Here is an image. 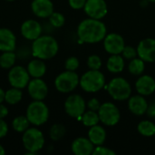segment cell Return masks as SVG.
<instances>
[{
	"mask_svg": "<svg viewBox=\"0 0 155 155\" xmlns=\"http://www.w3.org/2000/svg\"><path fill=\"white\" fill-rule=\"evenodd\" d=\"M76 34L80 43L96 44L104 39L107 28L102 20L88 17L79 23Z\"/></svg>",
	"mask_w": 155,
	"mask_h": 155,
	"instance_id": "6da1fadb",
	"label": "cell"
},
{
	"mask_svg": "<svg viewBox=\"0 0 155 155\" xmlns=\"http://www.w3.org/2000/svg\"><path fill=\"white\" fill-rule=\"evenodd\" d=\"M32 56L42 60H50L54 58L59 51L57 40L50 35H41L32 42Z\"/></svg>",
	"mask_w": 155,
	"mask_h": 155,
	"instance_id": "7a4b0ae2",
	"label": "cell"
},
{
	"mask_svg": "<svg viewBox=\"0 0 155 155\" xmlns=\"http://www.w3.org/2000/svg\"><path fill=\"white\" fill-rule=\"evenodd\" d=\"M22 143L26 150V154H36L45 146V135L37 126H30L22 134Z\"/></svg>",
	"mask_w": 155,
	"mask_h": 155,
	"instance_id": "3957f363",
	"label": "cell"
},
{
	"mask_svg": "<svg viewBox=\"0 0 155 155\" xmlns=\"http://www.w3.org/2000/svg\"><path fill=\"white\" fill-rule=\"evenodd\" d=\"M50 115L48 106L44 101L33 100L26 107L25 116L30 122L31 125L41 126L47 123Z\"/></svg>",
	"mask_w": 155,
	"mask_h": 155,
	"instance_id": "277c9868",
	"label": "cell"
},
{
	"mask_svg": "<svg viewBox=\"0 0 155 155\" xmlns=\"http://www.w3.org/2000/svg\"><path fill=\"white\" fill-rule=\"evenodd\" d=\"M79 85L86 93H97L104 87L105 77L100 70L89 69L80 77Z\"/></svg>",
	"mask_w": 155,
	"mask_h": 155,
	"instance_id": "5b68a950",
	"label": "cell"
},
{
	"mask_svg": "<svg viewBox=\"0 0 155 155\" xmlns=\"http://www.w3.org/2000/svg\"><path fill=\"white\" fill-rule=\"evenodd\" d=\"M107 92L115 101H126L132 95V85L124 77H114L108 83Z\"/></svg>",
	"mask_w": 155,
	"mask_h": 155,
	"instance_id": "8992f818",
	"label": "cell"
},
{
	"mask_svg": "<svg viewBox=\"0 0 155 155\" xmlns=\"http://www.w3.org/2000/svg\"><path fill=\"white\" fill-rule=\"evenodd\" d=\"M80 77L74 71L65 70L60 73L54 79L55 89L62 94H70L79 85Z\"/></svg>",
	"mask_w": 155,
	"mask_h": 155,
	"instance_id": "52a82bcc",
	"label": "cell"
},
{
	"mask_svg": "<svg viewBox=\"0 0 155 155\" xmlns=\"http://www.w3.org/2000/svg\"><path fill=\"white\" fill-rule=\"evenodd\" d=\"M100 122L105 126H114L121 119V112L116 104L112 102H105L101 104L98 110Z\"/></svg>",
	"mask_w": 155,
	"mask_h": 155,
	"instance_id": "ba28073f",
	"label": "cell"
},
{
	"mask_svg": "<svg viewBox=\"0 0 155 155\" xmlns=\"http://www.w3.org/2000/svg\"><path fill=\"white\" fill-rule=\"evenodd\" d=\"M65 114L75 119H80L83 114L86 111V102L82 95L73 94L69 95L64 104Z\"/></svg>",
	"mask_w": 155,
	"mask_h": 155,
	"instance_id": "9c48e42d",
	"label": "cell"
},
{
	"mask_svg": "<svg viewBox=\"0 0 155 155\" xmlns=\"http://www.w3.org/2000/svg\"><path fill=\"white\" fill-rule=\"evenodd\" d=\"M7 80L12 87L23 90L26 88L29 81L31 80V76L25 67L22 65H14L8 70Z\"/></svg>",
	"mask_w": 155,
	"mask_h": 155,
	"instance_id": "30bf717a",
	"label": "cell"
},
{
	"mask_svg": "<svg viewBox=\"0 0 155 155\" xmlns=\"http://www.w3.org/2000/svg\"><path fill=\"white\" fill-rule=\"evenodd\" d=\"M27 93L32 100L44 101L48 94V86L42 78H32L27 86Z\"/></svg>",
	"mask_w": 155,
	"mask_h": 155,
	"instance_id": "8fae6325",
	"label": "cell"
},
{
	"mask_svg": "<svg viewBox=\"0 0 155 155\" xmlns=\"http://www.w3.org/2000/svg\"><path fill=\"white\" fill-rule=\"evenodd\" d=\"M84 10L88 17L102 20L108 13V6L105 0H86Z\"/></svg>",
	"mask_w": 155,
	"mask_h": 155,
	"instance_id": "7c38bea8",
	"label": "cell"
},
{
	"mask_svg": "<svg viewBox=\"0 0 155 155\" xmlns=\"http://www.w3.org/2000/svg\"><path fill=\"white\" fill-rule=\"evenodd\" d=\"M103 42L104 48L109 54H121L126 45L124 37L117 33L107 34Z\"/></svg>",
	"mask_w": 155,
	"mask_h": 155,
	"instance_id": "4fadbf2b",
	"label": "cell"
},
{
	"mask_svg": "<svg viewBox=\"0 0 155 155\" xmlns=\"http://www.w3.org/2000/svg\"><path fill=\"white\" fill-rule=\"evenodd\" d=\"M20 32L25 39L33 42L42 35L43 26L35 19H27L22 23Z\"/></svg>",
	"mask_w": 155,
	"mask_h": 155,
	"instance_id": "5bb4252c",
	"label": "cell"
},
{
	"mask_svg": "<svg viewBox=\"0 0 155 155\" xmlns=\"http://www.w3.org/2000/svg\"><path fill=\"white\" fill-rule=\"evenodd\" d=\"M138 57L143 59L145 63H155V39L144 38L137 45Z\"/></svg>",
	"mask_w": 155,
	"mask_h": 155,
	"instance_id": "9a60e30c",
	"label": "cell"
},
{
	"mask_svg": "<svg viewBox=\"0 0 155 155\" xmlns=\"http://www.w3.org/2000/svg\"><path fill=\"white\" fill-rule=\"evenodd\" d=\"M31 10L36 17L45 19L54 11V6L52 0H33Z\"/></svg>",
	"mask_w": 155,
	"mask_h": 155,
	"instance_id": "2e32d148",
	"label": "cell"
},
{
	"mask_svg": "<svg viewBox=\"0 0 155 155\" xmlns=\"http://www.w3.org/2000/svg\"><path fill=\"white\" fill-rule=\"evenodd\" d=\"M148 105L149 104L145 96L139 94L131 95L128 99V109L133 114L136 116H142L145 114L148 109Z\"/></svg>",
	"mask_w": 155,
	"mask_h": 155,
	"instance_id": "e0dca14e",
	"label": "cell"
},
{
	"mask_svg": "<svg viewBox=\"0 0 155 155\" xmlns=\"http://www.w3.org/2000/svg\"><path fill=\"white\" fill-rule=\"evenodd\" d=\"M137 93L143 96H149L155 92V79L149 74H141L135 82Z\"/></svg>",
	"mask_w": 155,
	"mask_h": 155,
	"instance_id": "ac0fdd59",
	"label": "cell"
},
{
	"mask_svg": "<svg viewBox=\"0 0 155 155\" xmlns=\"http://www.w3.org/2000/svg\"><path fill=\"white\" fill-rule=\"evenodd\" d=\"M94 147L88 137H78L73 141L71 151L75 155H90L93 154Z\"/></svg>",
	"mask_w": 155,
	"mask_h": 155,
	"instance_id": "d6986e66",
	"label": "cell"
},
{
	"mask_svg": "<svg viewBox=\"0 0 155 155\" xmlns=\"http://www.w3.org/2000/svg\"><path fill=\"white\" fill-rule=\"evenodd\" d=\"M16 49V36L9 28H0V52L15 51Z\"/></svg>",
	"mask_w": 155,
	"mask_h": 155,
	"instance_id": "ffe728a7",
	"label": "cell"
},
{
	"mask_svg": "<svg viewBox=\"0 0 155 155\" xmlns=\"http://www.w3.org/2000/svg\"><path fill=\"white\" fill-rule=\"evenodd\" d=\"M26 69L31 78H42L46 73V64L45 60L34 57L27 64Z\"/></svg>",
	"mask_w": 155,
	"mask_h": 155,
	"instance_id": "44dd1931",
	"label": "cell"
},
{
	"mask_svg": "<svg viewBox=\"0 0 155 155\" xmlns=\"http://www.w3.org/2000/svg\"><path fill=\"white\" fill-rule=\"evenodd\" d=\"M106 131L102 125L96 124L89 128L87 137L94 143V146L103 145L106 140Z\"/></svg>",
	"mask_w": 155,
	"mask_h": 155,
	"instance_id": "7402d4cb",
	"label": "cell"
},
{
	"mask_svg": "<svg viewBox=\"0 0 155 155\" xmlns=\"http://www.w3.org/2000/svg\"><path fill=\"white\" fill-rule=\"evenodd\" d=\"M125 61L122 54H110L106 62V68L112 74H119L124 71Z\"/></svg>",
	"mask_w": 155,
	"mask_h": 155,
	"instance_id": "603a6c76",
	"label": "cell"
},
{
	"mask_svg": "<svg viewBox=\"0 0 155 155\" xmlns=\"http://www.w3.org/2000/svg\"><path fill=\"white\" fill-rule=\"evenodd\" d=\"M17 59L16 53L15 51L1 52L0 54V67L5 70H9L15 65Z\"/></svg>",
	"mask_w": 155,
	"mask_h": 155,
	"instance_id": "cb8c5ba5",
	"label": "cell"
},
{
	"mask_svg": "<svg viewBox=\"0 0 155 155\" xmlns=\"http://www.w3.org/2000/svg\"><path fill=\"white\" fill-rule=\"evenodd\" d=\"M23 99L22 89L12 87L5 91V102L9 105H15L21 102Z\"/></svg>",
	"mask_w": 155,
	"mask_h": 155,
	"instance_id": "d4e9b609",
	"label": "cell"
},
{
	"mask_svg": "<svg viewBox=\"0 0 155 155\" xmlns=\"http://www.w3.org/2000/svg\"><path fill=\"white\" fill-rule=\"evenodd\" d=\"M145 70V62L140 57H135L130 60L128 64V71L131 74L135 76H140L143 74Z\"/></svg>",
	"mask_w": 155,
	"mask_h": 155,
	"instance_id": "484cf974",
	"label": "cell"
},
{
	"mask_svg": "<svg viewBox=\"0 0 155 155\" xmlns=\"http://www.w3.org/2000/svg\"><path fill=\"white\" fill-rule=\"evenodd\" d=\"M138 133L144 137H153L155 135V124L151 120L141 121L137 125Z\"/></svg>",
	"mask_w": 155,
	"mask_h": 155,
	"instance_id": "4316f807",
	"label": "cell"
},
{
	"mask_svg": "<svg viewBox=\"0 0 155 155\" xmlns=\"http://www.w3.org/2000/svg\"><path fill=\"white\" fill-rule=\"evenodd\" d=\"M30 125L31 124L25 115H18L15 117L11 124L13 130L18 134H23L24 132H25L30 127Z\"/></svg>",
	"mask_w": 155,
	"mask_h": 155,
	"instance_id": "83f0119b",
	"label": "cell"
},
{
	"mask_svg": "<svg viewBox=\"0 0 155 155\" xmlns=\"http://www.w3.org/2000/svg\"><path fill=\"white\" fill-rule=\"evenodd\" d=\"M82 124L85 126V127H92L94 125H96L99 124L100 122V118H99V114L98 112L95 111H92V110H88L85 111L83 115L80 118Z\"/></svg>",
	"mask_w": 155,
	"mask_h": 155,
	"instance_id": "f1b7e54d",
	"label": "cell"
},
{
	"mask_svg": "<svg viewBox=\"0 0 155 155\" xmlns=\"http://www.w3.org/2000/svg\"><path fill=\"white\" fill-rule=\"evenodd\" d=\"M66 134V128L62 124H54L49 129V137L54 142H58Z\"/></svg>",
	"mask_w": 155,
	"mask_h": 155,
	"instance_id": "f546056e",
	"label": "cell"
},
{
	"mask_svg": "<svg viewBox=\"0 0 155 155\" xmlns=\"http://www.w3.org/2000/svg\"><path fill=\"white\" fill-rule=\"evenodd\" d=\"M48 20H49V25L54 28H60L64 26L65 23L64 15L62 13L55 12V11H54L51 14V15L48 17Z\"/></svg>",
	"mask_w": 155,
	"mask_h": 155,
	"instance_id": "4dcf8cb0",
	"label": "cell"
},
{
	"mask_svg": "<svg viewBox=\"0 0 155 155\" xmlns=\"http://www.w3.org/2000/svg\"><path fill=\"white\" fill-rule=\"evenodd\" d=\"M87 66L91 70H100L103 66V61L97 54H91L87 58Z\"/></svg>",
	"mask_w": 155,
	"mask_h": 155,
	"instance_id": "1f68e13d",
	"label": "cell"
},
{
	"mask_svg": "<svg viewBox=\"0 0 155 155\" xmlns=\"http://www.w3.org/2000/svg\"><path fill=\"white\" fill-rule=\"evenodd\" d=\"M80 66L79 59L75 56H70L68 57L64 62V68L68 71H76Z\"/></svg>",
	"mask_w": 155,
	"mask_h": 155,
	"instance_id": "d6a6232c",
	"label": "cell"
},
{
	"mask_svg": "<svg viewBox=\"0 0 155 155\" xmlns=\"http://www.w3.org/2000/svg\"><path fill=\"white\" fill-rule=\"evenodd\" d=\"M121 54L123 55V57L124 59L132 60V59H134V58L138 56L137 48H134L132 45H125Z\"/></svg>",
	"mask_w": 155,
	"mask_h": 155,
	"instance_id": "836d02e7",
	"label": "cell"
},
{
	"mask_svg": "<svg viewBox=\"0 0 155 155\" xmlns=\"http://www.w3.org/2000/svg\"><path fill=\"white\" fill-rule=\"evenodd\" d=\"M116 153L112 149L103 145H97L94 147L93 155H115Z\"/></svg>",
	"mask_w": 155,
	"mask_h": 155,
	"instance_id": "e575fe53",
	"label": "cell"
},
{
	"mask_svg": "<svg viewBox=\"0 0 155 155\" xmlns=\"http://www.w3.org/2000/svg\"><path fill=\"white\" fill-rule=\"evenodd\" d=\"M101 103L97 98H92L90 99L87 103H86V107L88 108V110H92V111H95L98 112V110L100 109L101 106Z\"/></svg>",
	"mask_w": 155,
	"mask_h": 155,
	"instance_id": "d590c367",
	"label": "cell"
},
{
	"mask_svg": "<svg viewBox=\"0 0 155 155\" xmlns=\"http://www.w3.org/2000/svg\"><path fill=\"white\" fill-rule=\"evenodd\" d=\"M86 0H68V5L74 10L84 9Z\"/></svg>",
	"mask_w": 155,
	"mask_h": 155,
	"instance_id": "8d00e7d4",
	"label": "cell"
},
{
	"mask_svg": "<svg viewBox=\"0 0 155 155\" xmlns=\"http://www.w3.org/2000/svg\"><path fill=\"white\" fill-rule=\"evenodd\" d=\"M9 126L5 119H0V139L5 137L8 134Z\"/></svg>",
	"mask_w": 155,
	"mask_h": 155,
	"instance_id": "74e56055",
	"label": "cell"
},
{
	"mask_svg": "<svg viewBox=\"0 0 155 155\" xmlns=\"http://www.w3.org/2000/svg\"><path fill=\"white\" fill-rule=\"evenodd\" d=\"M146 114L150 118H155V101L149 104Z\"/></svg>",
	"mask_w": 155,
	"mask_h": 155,
	"instance_id": "f35d334b",
	"label": "cell"
},
{
	"mask_svg": "<svg viewBox=\"0 0 155 155\" xmlns=\"http://www.w3.org/2000/svg\"><path fill=\"white\" fill-rule=\"evenodd\" d=\"M8 108L6 105L0 104V119H5L8 115Z\"/></svg>",
	"mask_w": 155,
	"mask_h": 155,
	"instance_id": "ab89813d",
	"label": "cell"
},
{
	"mask_svg": "<svg viewBox=\"0 0 155 155\" xmlns=\"http://www.w3.org/2000/svg\"><path fill=\"white\" fill-rule=\"evenodd\" d=\"M5 91L0 88V104H3L5 102Z\"/></svg>",
	"mask_w": 155,
	"mask_h": 155,
	"instance_id": "60d3db41",
	"label": "cell"
},
{
	"mask_svg": "<svg viewBox=\"0 0 155 155\" xmlns=\"http://www.w3.org/2000/svg\"><path fill=\"white\" fill-rule=\"evenodd\" d=\"M5 150L4 148V146L0 143V155H5Z\"/></svg>",
	"mask_w": 155,
	"mask_h": 155,
	"instance_id": "b9f144b4",
	"label": "cell"
},
{
	"mask_svg": "<svg viewBox=\"0 0 155 155\" xmlns=\"http://www.w3.org/2000/svg\"><path fill=\"white\" fill-rule=\"evenodd\" d=\"M147 2H150V3H155V0H146Z\"/></svg>",
	"mask_w": 155,
	"mask_h": 155,
	"instance_id": "7bdbcfd3",
	"label": "cell"
},
{
	"mask_svg": "<svg viewBox=\"0 0 155 155\" xmlns=\"http://www.w3.org/2000/svg\"><path fill=\"white\" fill-rule=\"evenodd\" d=\"M5 1H7V2H13V1H15V0H5Z\"/></svg>",
	"mask_w": 155,
	"mask_h": 155,
	"instance_id": "ee69618b",
	"label": "cell"
}]
</instances>
